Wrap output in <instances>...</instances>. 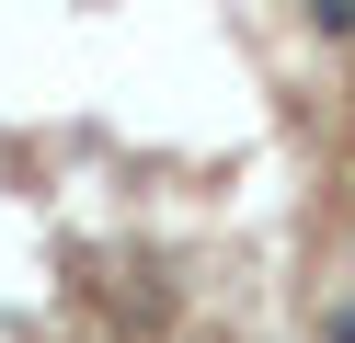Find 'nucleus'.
<instances>
[{"label": "nucleus", "instance_id": "obj_1", "mask_svg": "<svg viewBox=\"0 0 355 343\" xmlns=\"http://www.w3.org/2000/svg\"><path fill=\"white\" fill-rule=\"evenodd\" d=\"M309 23L321 35H355V0H309Z\"/></svg>", "mask_w": 355, "mask_h": 343}]
</instances>
